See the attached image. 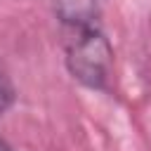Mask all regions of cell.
I'll return each instance as SVG.
<instances>
[{"label": "cell", "instance_id": "obj_1", "mask_svg": "<svg viewBox=\"0 0 151 151\" xmlns=\"http://www.w3.org/2000/svg\"><path fill=\"white\" fill-rule=\"evenodd\" d=\"M66 59H68L71 73L80 83L90 87H101L106 83L109 68H111V47L97 28L76 31V38L68 45Z\"/></svg>", "mask_w": 151, "mask_h": 151}, {"label": "cell", "instance_id": "obj_2", "mask_svg": "<svg viewBox=\"0 0 151 151\" xmlns=\"http://www.w3.org/2000/svg\"><path fill=\"white\" fill-rule=\"evenodd\" d=\"M57 14L64 24L73 26L76 31L94 28L97 5L94 0H57Z\"/></svg>", "mask_w": 151, "mask_h": 151}, {"label": "cell", "instance_id": "obj_3", "mask_svg": "<svg viewBox=\"0 0 151 151\" xmlns=\"http://www.w3.org/2000/svg\"><path fill=\"white\" fill-rule=\"evenodd\" d=\"M14 101V90H12V83L9 78L0 71V116L9 109V104Z\"/></svg>", "mask_w": 151, "mask_h": 151}, {"label": "cell", "instance_id": "obj_4", "mask_svg": "<svg viewBox=\"0 0 151 151\" xmlns=\"http://www.w3.org/2000/svg\"><path fill=\"white\" fill-rule=\"evenodd\" d=\"M0 151H12V149H9V146H7V144H5L2 139H0Z\"/></svg>", "mask_w": 151, "mask_h": 151}]
</instances>
